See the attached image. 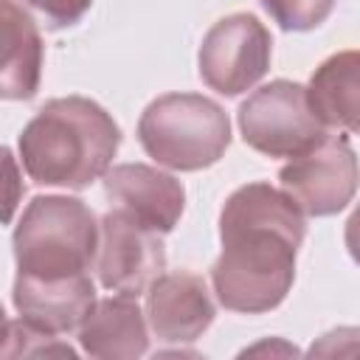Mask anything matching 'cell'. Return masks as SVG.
<instances>
[{"mask_svg":"<svg viewBox=\"0 0 360 360\" xmlns=\"http://www.w3.org/2000/svg\"><path fill=\"white\" fill-rule=\"evenodd\" d=\"M104 197L158 233L174 231L186 208V188L174 174L146 163H118L104 174Z\"/></svg>","mask_w":360,"mask_h":360,"instance_id":"obj_10","label":"cell"},{"mask_svg":"<svg viewBox=\"0 0 360 360\" xmlns=\"http://www.w3.org/2000/svg\"><path fill=\"white\" fill-rule=\"evenodd\" d=\"M304 233V214L281 188L262 180L239 186L219 211L222 253L211 267L217 301L242 315L276 309L292 290Z\"/></svg>","mask_w":360,"mask_h":360,"instance_id":"obj_1","label":"cell"},{"mask_svg":"<svg viewBox=\"0 0 360 360\" xmlns=\"http://www.w3.org/2000/svg\"><path fill=\"white\" fill-rule=\"evenodd\" d=\"M96 248L98 219L93 208L68 194L34 197L11 233L17 273L37 278L90 273Z\"/></svg>","mask_w":360,"mask_h":360,"instance_id":"obj_3","label":"cell"},{"mask_svg":"<svg viewBox=\"0 0 360 360\" xmlns=\"http://www.w3.org/2000/svg\"><path fill=\"white\" fill-rule=\"evenodd\" d=\"M281 31H312L335 8L338 0H259Z\"/></svg>","mask_w":360,"mask_h":360,"instance_id":"obj_16","label":"cell"},{"mask_svg":"<svg viewBox=\"0 0 360 360\" xmlns=\"http://www.w3.org/2000/svg\"><path fill=\"white\" fill-rule=\"evenodd\" d=\"M22 194H25V183H22L20 160L6 143H0V225H8L14 219Z\"/></svg>","mask_w":360,"mask_h":360,"instance_id":"obj_17","label":"cell"},{"mask_svg":"<svg viewBox=\"0 0 360 360\" xmlns=\"http://www.w3.org/2000/svg\"><path fill=\"white\" fill-rule=\"evenodd\" d=\"M242 141L267 158H298L315 149L326 129L307 101V87L290 79H276L253 90L236 112Z\"/></svg>","mask_w":360,"mask_h":360,"instance_id":"obj_5","label":"cell"},{"mask_svg":"<svg viewBox=\"0 0 360 360\" xmlns=\"http://www.w3.org/2000/svg\"><path fill=\"white\" fill-rule=\"evenodd\" d=\"M138 141L158 166L200 172L231 146V118L202 93H166L141 112Z\"/></svg>","mask_w":360,"mask_h":360,"instance_id":"obj_4","label":"cell"},{"mask_svg":"<svg viewBox=\"0 0 360 360\" xmlns=\"http://www.w3.org/2000/svg\"><path fill=\"white\" fill-rule=\"evenodd\" d=\"M79 346L98 360H135L149 349L146 315L138 298L110 295L96 298L84 321L79 323Z\"/></svg>","mask_w":360,"mask_h":360,"instance_id":"obj_13","label":"cell"},{"mask_svg":"<svg viewBox=\"0 0 360 360\" xmlns=\"http://www.w3.org/2000/svg\"><path fill=\"white\" fill-rule=\"evenodd\" d=\"M28 11H37L45 20V28L62 31L76 25L93 6V0H20Z\"/></svg>","mask_w":360,"mask_h":360,"instance_id":"obj_18","label":"cell"},{"mask_svg":"<svg viewBox=\"0 0 360 360\" xmlns=\"http://www.w3.org/2000/svg\"><path fill=\"white\" fill-rule=\"evenodd\" d=\"M146 326L160 343H194L217 315L208 284L188 270L160 273L146 287Z\"/></svg>","mask_w":360,"mask_h":360,"instance_id":"obj_9","label":"cell"},{"mask_svg":"<svg viewBox=\"0 0 360 360\" xmlns=\"http://www.w3.org/2000/svg\"><path fill=\"white\" fill-rule=\"evenodd\" d=\"M6 323H8V318H6V312H3V304H0V338H3V329H6Z\"/></svg>","mask_w":360,"mask_h":360,"instance_id":"obj_19","label":"cell"},{"mask_svg":"<svg viewBox=\"0 0 360 360\" xmlns=\"http://www.w3.org/2000/svg\"><path fill=\"white\" fill-rule=\"evenodd\" d=\"M270 59L273 37L267 25L248 11L217 20L205 31L197 53L200 79L219 96H239L253 90L267 76Z\"/></svg>","mask_w":360,"mask_h":360,"instance_id":"obj_6","label":"cell"},{"mask_svg":"<svg viewBox=\"0 0 360 360\" xmlns=\"http://www.w3.org/2000/svg\"><path fill=\"white\" fill-rule=\"evenodd\" d=\"M0 357H76V352L28 318L8 321L0 338Z\"/></svg>","mask_w":360,"mask_h":360,"instance_id":"obj_15","label":"cell"},{"mask_svg":"<svg viewBox=\"0 0 360 360\" xmlns=\"http://www.w3.org/2000/svg\"><path fill=\"white\" fill-rule=\"evenodd\" d=\"M45 45L34 14L20 0H0V98L28 101L42 82Z\"/></svg>","mask_w":360,"mask_h":360,"instance_id":"obj_12","label":"cell"},{"mask_svg":"<svg viewBox=\"0 0 360 360\" xmlns=\"http://www.w3.org/2000/svg\"><path fill=\"white\" fill-rule=\"evenodd\" d=\"M307 101L326 129L354 135L360 115V53L340 51L323 59L307 84Z\"/></svg>","mask_w":360,"mask_h":360,"instance_id":"obj_14","label":"cell"},{"mask_svg":"<svg viewBox=\"0 0 360 360\" xmlns=\"http://www.w3.org/2000/svg\"><path fill=\"white\" fill-rule=\"evenodd\" d=\"M11 301L22 318L39 323L48 332L65 335L79 329V323L96 304V284L90 273L65 278H37L17 273Z\"/></svg>","mask_w":360,"mask_h":360,"instance_id":"obj_11","label":"cell"},{"mask_svg":"<svg viewBox=\"0 0 360 360\" xmlns=\"http://www.w3.org/2000/svg\"><path fill=\"white\" fill-rule=\"evenodd\" d=\"M281 191L304 217H332L357 191V158L346 132H329L315 149L290 158L278 172Z\"/></svg>","mask_w":360,"mask_h":360,"instance_id":"obj_7","label":"cell"},{"mask_svg":"<svg viewBox=\"0 0 360 360\" xmlns=\"http://www.w3.org/2000/svg\"><path fill=\"white\" fill-rule=\"evenodd\" d=\"M118 146V124L98 101L84 96L45 101L17 141L22 169L37 186L73 191L101 180Z\"/></svg>","mask_w":360,"mask_h":360,"instance_id":"obj_2","label":"cell"},{"mask_svg":"<svg viewBox=\"0 0 360 360\" xmlns=\"http://www.w3.org/2000/svg\"><path fill=\"white\" fill-rule=\"evenodd\" d=\"M93 270L104 290L138 298L149 281L166 270L163 233L112 208L98 219V248Z\"/></svg>","mask_w":360,"mask_h":360,"instance_id":"obj_8","label":"cell"}]
</instances>
